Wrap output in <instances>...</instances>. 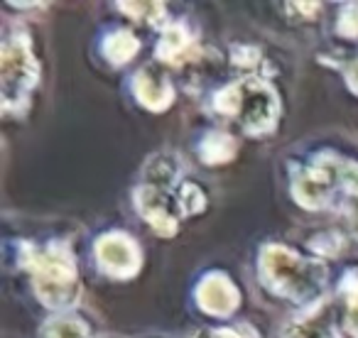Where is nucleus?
Instances as JSON below:
<instances>
[{
    "label": "nucleus",
    "instance_id": "9d476101",
    "mask_svg": "<svg viewBox=\"0 0 358 338\" xmlns=\"http://www.w3.org/2000/svg\"><path fill=\"white\" fill-rule=\"evenodd\" d=\"M157 57L167 64H187L199 57V47L185 25H169L159 35Z\"/></svg>",
    "mask_w": 358,
    "mask_h": 338
},
{
    "label": "nucleus",
    "instance_id": "2eb2a0df",
    "mask_svg": "<svg viewBox=\"0 0 358 338\" xmlns=\"http://www.w3.org/2000/svg\"><path fill=\"white\" fill-rule=\"evenodd\" d=\"M343 297H346V328L353 338H358V270L346 272L341 279Z\"/></svg>",
    "mask_w": 358,
    "mask_h": 338
},
{
    "label": "nucleus",
    "instance_id": "20e7f679",
    "mask_svg": "<svg viewBox=\"0 0 358 338\" xmlns=\"http://www.w3.org/2000/svg\"><path fill=\"white\" fill-rule=\"evenodd\" d=\"M40 71L25 40L15 37L3 45L0 54V89H3V105L8 110H17L25 103L27 94L35 89Z\"/></svg>",
    "mask_w": 358,
    "mask_h": 338
},
{
    "label": "nucleus",
    "instance_id": "f257e3e1",
    "mask_svg": "<svg viewBox=\"0 0 358 338\" xmlns=\"http://www.w3.org/2000/svg\"><path fill=\"white\" fill-rule=\"evenodd\" d=\"M260 277L278 297L294 304L317 302L327 287V270L322 263L299 258L278 243L260 250Z\"/></svg>",
    "mask_w": 358,
    "mask_h": 338
},
{
    "label": "nucleus",
    "instance_id": "a211bd4d",
    "mask_svg": "<svg viewBox=\"0 0 358 338\" xmlns=\"http://www.w3.org/2000/svg\"><path fill=\"white\" fill-rule=\"evenodd\" d=\"M285 338H334L327 326L317 321H297L287 328Z\"/></svg>",
    "mask_w": 358,
    "mask_h": 338
},
{
    "label": "nucleus",
    "instance_id": "6e6552de",
    "mask_svg": "<svg viewBox=\"0 0 358 338\" xmlns=\"http://www.w3.org/2000/svg\"><path fill=\"white\" fill-rule=\"evenodd\" d=\"M241 302V294L236 284L231 282L226 274L211 272L196 287V304L201 311L211 314V316H229L236 311Z\"/></svg>",
    "mask_w": 358,
    "mask_h": 338
},
{
    "label": "nucleus",
    "instance_id": "ddd939ff",
    "mask_svg": "<svg viewBox=\"0 0 358 338\" xmlns=\"http://www.w3.org/2000/svg\"><path fill=\"white\" fill-rule=\"evenodd\" d=\"M140 50V40L128 30H118V32H110L108 37L103 40V54L110 64L120 66V64H128Z\"/></svg>",
    "mask_w": 358,
    "mask_h": 338
},
{
    "label": "nucleus",
    "instance_id": "f03ea898",
    "mask_svg": "<svg viewBox=\"0 0 358 338\" xmlns=\"http://www.w3.org/2000/svg\"><path fill=\"white\" fill-rule=\"evenodd\" d=\"M27 267L32 272L35 294L45 307L66 311L79 302L81 282L71 253L64 245H47L40 250H30Z\"/></svg>",
    "mask_w": 358,
    "mask_h": 338
},
{
    "label": "nucleus",
    "instance_id": "0eeeda50",
    "mask_svg": "<svg viewBox=\"0 0 358 338\" xmlns=\"http://www.w3.org/2000/svg\"><path fill=\"white\" fill-rule=\"evenodd\" d=\"M96 260L110 277H133L140 270V250L125 233H106L96 240Z\"/></svg>",
    "mask_w": 358,
    "mask_h": 338
},
{
    "label": "nucleus",
    "instance_id": "412c9836",
    "mask_svg": "<svg viewBox=\"0 0 358 338\" xmlns=\"http://www.w3.org/2000/svg\"><path fill=\"white\" fill-rule=\"evenodd\" d=\"M196 338H243V336H238V333L231 331V328H206V331H201Z\"/></svg>",
    "mask_w": 358,
    "mask_h": 338
},
{
    "label": "nucleus",
    "instance_id": "aec40b11",
    "mask_svg": "<svg viewBox=\"0 0 358 338\" xmlns=\"http://www.w3.org/2000/svg\"><path fill=\"white\" fill-rule=\"evenodd\" d=\"M338 32L346 37H358V6H348L338 17Z\"/></svg>",
    "mask_w": 358,
    "mask_h": 338
},
{
    "label": "nucleus",
    "instance_id": "39448f33",
    "mask_svg": "<svg viewBox=\"0 0 358 338\" xmlns=\"http://www.w3.org/2000/svg\"><path fill=\"white\" fill-rule=\"evenodd\" d=\"M338 184V157L322 152L312 167H302L292 175V196L302 209L319 211L331 201L334 186Z\"/></svg>",
    "mask_w": 358,
    "mask_h": 338
},
{
    "label": "nucleus",
    "instance_id": "423d86ee",
    "mask_svg": "<svg viewBox=\"0 0 358 338\" xmlns=\"http://www.w3.org/2000/svg\"><path fill=\"white\" fill-rule=\"evenodd\" d=\"M135 209L140 211L145 221L152 226L155 233L174 235L179 230V219H182V206H179L177 191L157 189V186L140 184L135 191Z\"/></svg>",
    "mask_w": 358,
    "mask_h": 338
},
{
    "label": "nucleus",
    "instance_id": "4be33fe9",
    "mask_svg": "<svg viewBox=\"0 0 358 338\" xmlns=\"http://www.w3.org/2000/svg\"><path fill=\"white\" fill-rule=\"evenodd\" d=\"M346 84H348V89L358 96V57L346 66Z\"/></svg>",
    "mask_w": 358,
    "mask_h": 338
},
{
    "label": "nucleus",
    "instance_id": "6ab92c4d",
    "mask_svg": "<svg viewBox=\"0 0 358 338\" xmlns=\"http://www.w3.org/2000/svg\"><path fill=\"white\" fill-rule=\"evenodd\" d=\"M338 186H343L348 194L358 199V162L338 159Z\"/></svg>",
    "mask_w": 358,
    "mask_h": 338
},
{
    "label": "nucleus",
    "instance_id": "7ed1b4c3",
    "mask_svg": "<svg viewBox=\"0 0 358 338\" xmlns=\"http://www.w3.org/2000/svg\"><path fill=\"white\" fill-rule=\"evenodd\" d=\"M216 108L226 115H234L248 133L260 135L275 128L280 113L278 94L258 76H245L236 84L226 86L214 98Z\"/></svg>",
    "mask_w": 358,
    "mask_h": 338
},
{
    "label": "nucleus",
    "instance_id": "4468645a",
    "mask_svg": "<svg viewBox=\"0 0 358 338\" xmlns=\"http://www.w3.org/2000/svg\"><path fill=\"white\" fill-rule=\"evenodd\" d=\"M42 338H91V331L84 318L71 316V314H62V316L50 318L45 323Z\"/></svg>",
    "mask_w": 358,
    "mask_h": 338
},
{
    "label": "nucleus",
    "instance_id": "9b49d317",
    "mask_svg": "<svg viewBox=\"0 0 358 338\" xmlns=\"http://www.w3.org/2000/svg\"><path fill=\"white\" fill-rule=\"evenodd\" d=\"M179 169H182L179 157H174V154H169V152H159V154H155V157H150L148 164H145L143 184L172 191V186L177 184V179H179Z\"/></svg>",
    "mask_w": 358,
    "mask_h": 338
},
{
    "label": "nucleus",
    "instance_id": "f8f14e48",
    "mask_svg": "<svg viewBox=\"0 0 358 338\" xmlns=\"http://www.w3.org/2000/svg\"><path fill=\"white\" fill-rule=\"evenodd\" d=\"M236 140L229 133L221 130H211L209 135H204V140L199 142V157L206 164H224L231 162L236 157Z\"/></svg>",
    "mask_w": 358,
    "mask_h": 338
},
{
    "label": "nucleus",
    "instance_id": "1a4fd4ad",
    "mask_svg": "<svg viewBox=\"0 0 358 338\" xmlns=\"http://www.w3.org/2000/svg\"><path fill=\"white\" fill-rule=\"evenodd\" d=\"M135 98L148 110H167L174 101V89L167 74L157 66H143L133 79Z\"/></svg>",
    "mask_w": 358,
    "mask_h": 338
},
{
    "label": "nucleus",
    "instance_id": "5701e85b",
    "mask_svg": "<svg viewBox=\"0 0 358 338\" xmlns=\"http://www.w3.org/2000/svg\"><path fill=\"white\" fill-rule=\"evenodd\" d=\"M351 230H353V235L358 238V199H356V204H353V209H351Z\"/></svg>",
    "mask_w": 358,
    "mask_h": 338
},
{
    "label": "nucleus",
    "instance_id": "dca6fc26",
    "mask_svg": "<svg viewBox=\"0 0 358 338\" xmlns=\"http://www.w3.org/2000/svg\"><path fill=\"white\" fill-rule=\"evenodd\" d=\"M177 199H179V206H182V214L185 216L201 214L206 206V194L201 191L199 184H192V182H185V184L179 186Z\"/></svg>",
    "mask_w": 358,
    "mask_h": 338
},
{
    "label": "nucleus",
    "instance_id": "f3484780",
    "mask_svg": "<svg viewBox=\"0 0 358 338\" xmlns=\"http://www.w3.org/2000/svg\"><path fill=\"white\" fill-rule=\"evenodd\" d=\"M118 8L123 13H128L130 17H135V20L150 22V25L159 22V20H162V15H164L162 3H120Z\"/></svg>",
    "mask_w": 358,
    "mask_h": 338
}]
</instances>
